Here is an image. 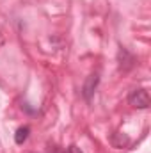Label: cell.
<instances>
[{
	"label": "cell",
	"mask_w": 151,
	"mask_h": 153,
	"mask_svg": "<svg viewBox=\"0 0 151 153\" xmlns=\"http://www.w3.org/2000/svg\"><path fill=\"white\" fill-rule=\"evenodd\" d=\"M128 102H130V105L135 107V109H148L150 103H151L150 94H148L146 89H133V91L128 94Z\"/></svg>",
	"instance_id": "obj_1"
},
{
	"label": "cell",
	"mask_w": 151,
	"mask_h": 153,
	"mask_svg": "<svg viewBox=\"0 0 151 153\" xmlns=\"http://www.w3.org/2000/svg\"><path fill=\"white\" fill-rule=\"evenodd\" d=\"M98 84H100V76L96 75V73L87 76V80H85V84H84V89H82V94H84L85 100H91V96L94 94Z\"/></svg>",
	"instance_id": "obj_2"
},
{
	"label": "cell",
	"mask_w": 151,
	"mask_h": 153,
	"mask_svg": "<svg viewBox=\"0 0 151 153\" xmlns=\"http://www.w3.org/2000/svg\"><path fill=\"white\" fill-rule=\"evenodd\" d=\"M117 61H119V68L121 70H130L133 64H135V59L133 55L126 50V48H119V53H117Z\"/></svg>",
	"instance_id": "obj_3"
},
{
	"label": "cell",
	"mask_w": 151,
	"mask_h": 153,
	"mask_svg": "<svg viewBox=\"0 0 151 153\" xmlns=\"http://www.w3.org/2000/svg\"><path fill=\"white\" fill-rule=\"evenodd\" d=\"M29 134H30V126H20L18 130H16V134H14V143L16 144H23L27 139H29Z\"/></svg>",
	"instance_id": "obj_4"
},
{
	"label": "cell",
	"mask_w": 151,
	"mask_h": 153,
	"mask_svg": "<svg viewBox=\"0 0 151 153\" xmlns=\"http://www.w3.org/2000/svg\"><path fill=\"white\" fill-rule=\"evenodd\" d=\"M48 153H64V152H62V150H59L57 146H50V148H48Z\"/></svg>",
	"instance_id": "obj_5"
},
{
	"label": "cell",
	"mask_w": 151,
	"mask_h": 153,
	"mask_svg": "<svg viewBox=\"0 0 151 153\" xmlns=\"http://www.w3.org/2000/svg\"><path fill=\"white\" fill-rule=\"evenodd\" d=\"M70 153H84L78 146H70Z\"/></svg>",
	"instance_id": "obj_6"
}]
</instances>
